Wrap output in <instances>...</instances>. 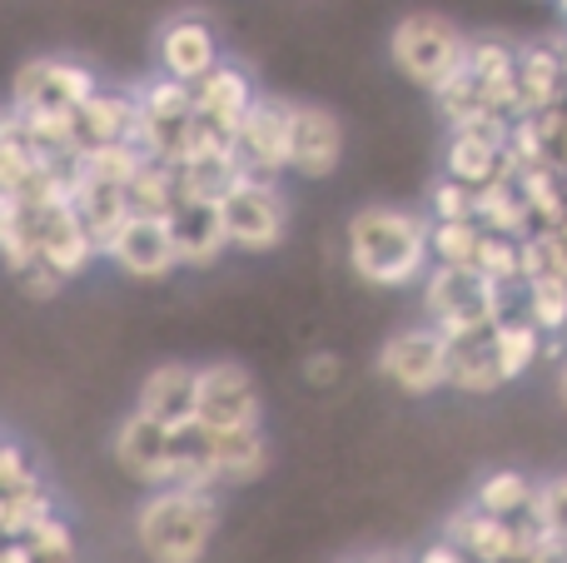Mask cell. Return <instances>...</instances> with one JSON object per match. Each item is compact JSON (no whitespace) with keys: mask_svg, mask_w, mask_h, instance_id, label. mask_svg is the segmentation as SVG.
Segmentation results:
<instances>
[{"mask_svg":"<svg viewBox=\"0 0 567 563\" xmlns=\"http://www.w3.org/2000/svg\"><path fill=\"white\" fill-rule=\"evenodd\" d=\"M349 269L373 289H409L429 269V219L403 205H363L343 225Z\"/></svg>","mask_w":567,"mask_h":563,"instance_id":"6da1fadb","label":"cell"},{"mask_svg":"<svg viewBox=\"0 0 567 563\" xmlns=\"http://www.w3.org/2000/svg\"><path fill=\"white\" fill-rule=\"evenodd\" d=\"M219 534V494L195 484H159L135 514L140 554L150 563H205Z\"/></svg>","mask_w":567,"mask_h":563,"instance_id":"7a4b0ae2","label":"cell"},{"mask_svg":"<svg viewBox=\"0 0 567 563\" xmlns=\"http://www.w3.org/2000/svg\"><path fill=\"white\" fill-rule=\"evenodd\" d=\"M419 285H423V319L449 339L508 315V295H513V289L493 285L488 275H478L473 265H429Z\"/></svg>","mask_w":567,"mask_h":563,"instance_id":"3957f363","label":"cell"},{"mask_svg":"<svg viewBox=\"0 0 567 563\" xmlns=\"http://www.w3.org/2000/svg\"><path fill=\"white\" fill-rule=\"evenodd\" d=\"M463 50H468V35L458 30V20L439 10H409L389 30V65L429 95L463 65Z\"/></svg>","mask_w":567,"mask_h":563,"instance_id":"277c9868","label":"cell"},{"mask_svg":"<svg viewBox=\"0 0 567 563\" xmlns=\"http://www.w3.org/2000/svg\"><path fill=\"white\" fill-rule=\"evenodd\" d=\"M219 219H225V239L239 255H269L289 239V199H284L279 180L245 175L219 195Z\"/></svg>","mask_w":567,"mask_h":563,"instance_id":"5b68a950","label":"cell"},{"mask_svg":"<svg viewBox=\"0 0 567 563\" xmlns=\"http://www.w3.org/2000/svg\"><path fill=\"white\" fill-rule=\"evenodd\" d=\"M95 70L65 55H40L16 70L10 85V110L20 120H70L90 95H95Z\"/></svg>","mask_w":567,"mask_h":563,"instance_id":"8992f818","label":"cell"},{"mask_svg":"<svg viewBox=\"0 0 567 563\" xmlns=\"http://www.w3.org/2000/svg\"><path fill=\"white\" fill-rule=\"evenodd\" d=\"M379 375L409 399L439 395L449 385V335H439L429 319L389 335L379 345Z\"/></svg>","mask_w":567,"mask_h":563,"instance_id":"52a82bcc","label":"cell"},{"mask_svg":"<svg viewBox=\"0 0 567 563\" xmlns=\"http://www.w3.org/2000/svg\"><path fill=\"white\" fill-rule=\"evenodd\" d=\"M265 399L259 379L235 359L195 369V429H259Z\"/></svg>","mask_w":567,"mask_h":563,"instance_id":"ba28073f","label":"cell"},{"mask_svg":"<svg viewBox=\"0 0 567 563\" xmlns=\"http://www.w3.org/2000/svg\"><path fill=\"white\" fill-rule=\"evenodd\" d=\"M229 150H235L245 175H289V100L255 95V105L239 115L235 135H229Z\"/></svg>","mask_w":567,"mask_h":563,"instance_id":"9c48e42d","label":"cell"},{"mask_svg":"<svg viewBox=\"0 0 567 563\" xmlns=\"http://www.w3.org/2000/svg\"><path fill=\"white\" fill-rule=\"evenodd\" d=\"M25 205H30V199H25ZM30 245H35V259H45L60 279L85 275L90 259H95V239L85 235L80 215L70 209V195L30 205Z\"/></svg>","mask_w":567,"mask_h":563,"instance_id":"30bf717a","label":"cell"},{"mask_svg":"<svg viewBox=\"0 0 567 563\" xmlns=\"http://www.w3.org/2000/svg\"><path fill=\"white\" fill-rule=\"evenodd\" d=\"M115 464L125 469V479H135V484H145V489L175 484L179 429H165V424H155V419L130 409L115 429Z\"/></svg>","mask_w":567,"mask_h":563,"instance_id":"8fae6325","label":"cell"},{"mask_svg":"<svg viewBox=\"0 0 567 563\" xmlns=\"http://www.w3.org/2000/svg\"><path fill=\"white\" fill-rule=\"evenodd\" d=\"M219 60H225L219 30L209 25L199 10H179V16H169L165 25H159V35H155V70L159 75L195 85V80L209 75Z\"/></svg>","mask_w":567,"mask_h":563,"instance_id":"7c38bea8","label":"cell"},{"mask_svg":"<svg viewBox=\"0 0 567 563\" xmlns=\"http://www.w3.org/2000/svg\"><path fill=\"white\" fill-rule=\"evenodd\" d=\"M343 160V120L329 105L289 100V175L329 180Z\"/></svg>","mask_w":567,"mask_h":563,"instance_id":"4fadbf2b","label":"cell"},{"mask_svg":"<svg viewBox=\"0 0 567 563\" xmlns=\"http://www.w3.org/2000/svg\"><path fill=\"white\" fill-rule=\"evenodd\" d=\"M105 259L130 279H169L179 269L175 235L165 215H130L105 245Z\"/></svg>","mask_w":567,"mask_h":563,"instance_id":"5bb4252c","label":"cell"},{"mask_svg":"<svg viewBox=\"0 0 567 563\" xmlns=\"http://www.w3.org/2000/svg\"><path fill=\"white\" fill-rule=\"evenodd\" d=\"M255 95H259L255 75H249L245 65H235V60H219L209 75H199L195 85H189V110H195V120L215 125L219 135H235L239 115L255 105Z\"/></svg>","mask_w":567,"mask_h":563,"instance_id":"9a60e30c","label":"cell"},{"mask_svg":"<svg viewBox=\"0 0 567 563\" xmlns=\"http://www.w3.org/2000/svg\"><path fill=\"white\" fill-rule=\"evenodd\" d=\"M513 65H518V45L508 40H468L463 50V75H468L473 95L488 110H503V115H518V80H513Z\"/></svg>","mask_w":567,"mask_h":563,"instance_id":"2e32d148","label":"cell"},{"mask_svg":"<svg viewBox=\"0 0 567 563\" xmlns=\"http://www.w3.org/2000/svg\"><path fill=\"white\" fill-rule=\"evenodd\" d=\"M140 130V105L135 90H105L95 85V95L70 115V140H75V155L90 145H115V140H135Z\"/></svg>","mask_w":567,"mask_h":563,"instance_id":"e0dca14e","label":"cell"},{"mask_svg":"<svg viewBox=\"0 0 567 563\" xmlns=\"http://www.w3.org/2000/svg\"><path fill=\"white\" fill-rule=\"evenodd\" d=\"M169 235H175L179 269H209L229 249L219 199H179L169 209Z\"/></svg>","mask_w":567,"mask_h":563,"instance_id":"ac0fdd59","label":"cell"},{"mask_svg":"<svg viewBox=\"0 0 567 563\" xmlns=\"http://www.w3.org/2000/svg\"><path fill=\"white\" fill-rule=\"evenodd\" d=\"M135 414L155 419L165 429L195 424V365H159L140 379Z\"/></svg>","mask_w":567,"mask_h":563,"instance_id":"d6986e66","label":"cell"},{"mask_svg":"<svg viewBox=\"0 0 567 563\" xmlns=\"http://www.w3.org/2000/svg\"><path fill=\"white\" fill-rule=\"evenodd\" d=\"M518 115L548 110L567 85V40H538V45H518Z\"/></svg>","mask_w":567,"mask_h":563,"instance_id":"ffe728a7","label":"cell"},{"mask_svg":"<svg viewBox=\"0 0 567 563\" xmlns=\"http://www.w3.org/2000/svg\"><path fill=\"white\" fill-rule=\"evenodd\" d=\"M443 389H458V395H473V399L498 395L503 389L498 349H493V325L449 339V385Z\"/></svg>","mask_w":567,"mask_h":563,"instance_id":"44dd1931","label":"cell"},{"mask_svg":"<svg viewBox=\"0 0 567 563\" xmlns=\"http://www.w3.org/2000/svg\"><path fill=\"white\" fill-rule=\"evenodd\" d=\"M453 544L468 554V563H518V519H493L478 509H463L449 519Z\"/></svg>","mask_w":567,"mask_h":563,"instance_id":"7402d4cb","label":"cell"},{"mask_svg":"<svg viewBox=\"0 0 567 563\" xmlns=\"http://www.w3.org/2000/svg\"><path fill=\"white\" fill-rule=\"evenodd\" d=\"M473 219H478L483 229H493V235H508V239H523L538 229L528 215V205H523L518 185H513V175H498V180L473 190Z\"/></svg>","mask_w":567,"mask_h":563,"instance_id":"603a6c76","label":"cell"},{"mask_svg":"<svg viewBox=\"0 0 567 563\" xmlns=\"http://www.w3.org/2000/svg\"><path fill=\"white\" fill-rule=\"evenodd\" d=\"M538 325H533L528 315H498L493 319V349H498V369H503V385H513V379H523L533 365H538Z\"/></svg>","mask_w":567,"mask_h":563,"instance_id":"cb8c5ba5","label":"cell"},{"mask_svg":"<svg viewBox=\"0 0 567 563\" xmlns=\"http://www.w3.org/2000/svg\"><path fill=\"white\" fill-rule=\"evenodd\" d=\"M533 494H538V484H533L528 474H518V469H493V474L478 479V489H473V509L493 514V519H523L533 509Z\"/></svg>","mask_w":567,"mask_h":563,"instance_id":"d4e9b609","label":"cell"},{"mask_svg":"<svg viewBox=\"0 0 567 563\" xmlns=\"http://www.w3.org/2000/svg\"><path fill=\"white\" fill-rule=\"evenodd\" d=\"M130 195V215H165L179 205V180H175V165H165V160H140V170L130 175L125 185Z\"/></svg>","mask_w":567,"mask_h":563,"instance_id":"484cf974","label":"cell"},{"mask_svg":"<svg viewBox=\"0 0 567 563\" xmlns=\"http://www.w3.org/2000/svg\"><path fill=\"white\" fill-rule=\"evenodd\" d=\"M523 315L538 325V335H567V279L533 275L523 279Z\"/></svg>","mask_w":567,"mask_h":563,"instance_id":"4316f807","label":"cell"},{"mask_svg":"<svg viewBox=\"0 0 567 563\" xmlns=\"http://www.w3.org/2000/svg\"><path fill=\"white\" fill-rule=\"evenodd\" d=\"M478 235V219H429V265H473Z\"/></svg>","mask_w":567,"mask_h":563,"instance_id":"83f0119b","label":"cell"},{"mask_svg":"<svg viewBox=\"0 0 567 563\" xmlns=\"http://www.w3.org/2000/svg\"><path fill=\"white\" fill-rule=\"evenodd\" d=\"M473 269H478V275H488L493 285H503V289H518V285H523L518 239L483 229V235H478V249H473Z\"/></svg>","mask_w":567,"mask_h":563,"instance_id":"f1b7e54d","label":"cell"},{"mask_svg":"<svg viewBox=\"0 0 567 563\" xmlns=\"http://www.w3.org/2000/svg\"><path fill=\"white\" fill-rule=\"evenodd\" d=\"M20 539L30 544L35 563H75V529H70L60 514L35 519V524H30Z\"/></svg>","mask_w":567,"mask_h":563,"instance_id":"f546056e","label":"cell"},{"mask_svg":"<svg viewBox=\"0 0 567 563\" xmlns=\"http://www.w3.org/2000/svg\"><path fill=\"white\" fill-rule=\"evenodd\" d=\"M528 519H533V524H538L548 539H558V544H567V479L538 484V494H533Z\"/></svg>","mask_w":567,"mask_h":563,"instance_id":"4dcf8cb0","label":"cell"},{"mask_svg":"<svg viewBox=\"0 0 567 563\" xmlns=\"http://www.w3.org/2000/svg\"><path fill=\"white\" fill-rule=\"evenodd\" d=\"M423 219H473V190L453 175H439L429 190V215Z\"/></svg>","mask_w":567,"mask_h":563,"instance_id":"1f68e13d","label":"cell"},{"mask_svg":"<svg viewBox=\"0 0 567 563\" xmlns=\"http://www.w3.org/2000/svg\"><path fill=\"white\" fill-rule=\"evenodd\" d=\"M10 275H16V285L25 289L30 299H55L60 289H65V279H60L55 269H50L45 259H35V255H30V259H25V265H20V269H10Z\"/></svg>","mask_w":567,"mask_h":563,"instance_id":"d6a6232c","label":"cell"},{"mask_svg":"<svg viewBox=\"0 0 567 563\" xmlns=\"http://www.w3.org/2000/svg\"><path fill=\"white\" fill-rule=\"evenodd\" d=\"M339 379H343L339 349H313V355L303 359V385L309 389H339Z\"/></svg>","mask_w":567,"mask_h":563,"instance_id":"836d02e7","label":"cell"},{"mask_svg":"<svg viewBox=\"0 0 567 563\" xmlns=\"http://www.w3.org/2000/svg\"><path fill=\"white\" fill-rule=\"evenodd\" d=\"M25 484H35L25 449H20V444H6V439H0V494H6V489H25Z\"/></svg>","mask_w":567,"mask_h":563,"instance_id":"e575fe53","label":"cell"},{"mask_svg":"<svg viewBox=\"0 0 567 563\" xmlns=\"http://www.w3.org/2000/svg\"><path fill=\"white\" fill-rule=\"evenodd\" d=\"M419 563H468V554H463L453 539H433V544L419 554Z\"/></svg>","mask_w":567,"mask_h":563,"instance_id":"d590c367","label":"cell"},{"mask_svg":"<svg viewBox=\"0 0 567 563\" xmlns=\"http://www.w3.org/2000/svg\"><path fill=\"white\" fill-rule=\"evenodd\" d=\"M558 409H563V419H567V359H563V369H558Z\"/></svg>","mask_w":567,"mask_h":563,"instance_id":"8d00e7d4","label":"cell"},{"mask_svg":"<svg viewBox=\"0 0 567 563\" xmlns=\"http://www.w3.org/2000/svg\"><path fill=\"white\" fill-rule=\"evenodd\" d=\"M359 563H399V559H389V554H383V559H359Z\"/></svg>","mask_w":567,"mask_h":563,"instance_id":"74e56055","label":"cell"}]
</instances>
